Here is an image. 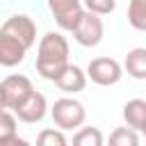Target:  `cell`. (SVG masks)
Masks as SVG:
<instances>
[{
	"label": "cell",
	"instance_id": "obj_1",
	"mask_svg": "<svg viewBox=\"0 0 146 146\" xmlns=\"http://www.w3.org/2000/svg\"><path fill=\"white\" fill-rule=\"evenodd\" d=\"M66 64H68V41L59 32L43 34L36 50V71L41 73V78L55 80Z\"/></svg>",
	"mask_w": 146,
	"mask_h": 146
},
{
	"label": "cell",
	"instance_id": "obj_2",
	"mask_svg": "<svg viewBox=\"0 0 146 146\" xmlns=\"http://www.w3.org/2000/svg\"><path fill=\"white\" fill-rule=\"evenodd\" d=\"M52 121L59 130H73V128H80L87 119V112H84V105L75 98H59L55 100L52 110Z\"/></svg>",
	"mask_w": 146,
	"mask_h": 146
},
{
	"label": "cell",
	"instance_id": "obj_3",
	"mask_svg": "<svg viewBox=\"0 0 146 146\" xmlns=\"http://www.w3.org/2000/svg\"><path fill=\"white\" fill-rule=\"evenodd\" d=\"M71 32H73V36L80 46H84V48L98 46L103 41V21L94 11H82L80 21L75 23V27Z\"/></svg>",
	"mask_w": 146,
	"mask_h": 146
},
{
	"label": "cell",
	"instance_id": "obj_4",
	"mask_svg": "<svg viewBox=\"0 0 146 146\" xmlns=\"http://www.w3.org/2000/svg\"><path fill=\"white\" fill-rule=\"evenodd\" d=\"M87 75L91 78V82H96L100 87H112V84H116L121 80L123 73H121V66H119L116 59H112V57H96V59L89 62Z\"/></svg>",
	"mask_w": 146,
	"mask_h": 146
},
{
	"label": "cell",
	"instance_id": "obj_5",
	"mask_svg": "<svg viewBox=\"0 0 146 146\" xmlns=\"http://www.w3.org/2000/svg\"><path fill=\"white\" fill-rule=\"evenodd\" d=\"M32 91H34V87H32L30 78H25V75H7L0 82V94L9 110H16Z\"/></svg>",
	"mask_w": 146,
	"mask_h": 146
},
{
	"label": "cell",
	"instance_id": "obj_6",
	"mask_svg": "<svg viewBox=\"0 0 146 146\" xmlns=\"http://www.w3.org/2000/svg\"><path fill=\"white\" fill-rule=\"evenodd\" d=\"M48 9L55 16V23L68 32L75 27V23L80 21V16L84 11L80 0H48Z\"/></svg>",
	"mask_w": 146,
	"mask_h": 146
},
{
	"label": "cell",
	"instance_id": "obj_7",
	"mask_svg": "<svg viewBox=\"0 0 146 146\" xmlns=\"http://www.w3.org/2000/svg\"><path fill=\"white\" fill-rule=\"evenodd\" d=\"M2 32L9 34V36H14L16 41H21L25 48L34 46V41H36V25L25 14H16V16L7 18L5 25H2Z\"/></svg>",
	"mask_w": 146,
	"mask_h": 146
},
{
	"label": "cell",
	"instance_id": "obj_8",
	"mask_svg": "<svg viewBox=\"0 0 146 146\" xmlns=\"http://www.w3.org/2000/svg\"><path fill=\"white\" fill-rule=\"evenodd\" d=\"M46 110H48V105H46V96L43 94H36V91H32L14 112H16V116L23 121V123H39L43 116H46Z\"/></svg>",
	"mask_w": 146,
	"mask_h": 146
},
{
	"label": "cell",
	"instance_id": "obj_9",
	"mask_svg": "<svg viewBox=\"0 0 146 146\" xmlns=\"http://www.w3.org/2000/svg\"><path fill=\"white\" fill-rule=\"evenodd\" d=\"M52 82L66 94H78V91H82L87 87V73L75 64H66Z\"/></svg>",
	"mask_w": 146,
	"mask_h": 146
},
{
	"label": "cell",
	"instance_id": "obj_10",
	"mask_svg": "<svg viewBox=\"0 0 146 146\" xmlns=\"http://www.w3.org/2000/svg\"><path fill=\"white\" fill-rule=\"evenodd\" d=\"M25 52H27V48L21 41H16L14 36H9V34L2 32V36H0V64L2 66H16V64H21L25 59Z\"/></svg>",
	"mask_w": 146,
	"mask_h": 146
},
{
	"label": "cell",
	"instance_id": "obj_11",
	"mask_svg": "<svg viewBox=\"0 0 146 146\" xmlns=\"http://www.w3.org/2000/svg\"><path fill=\"white\" fill-rule=\"evenodd\" d=\"M123 119L128 123V128L141 132L146 128V100L141 98H132L123 105Z\"/></svg>",
	"mask_w": 146,
	"mask_h": 146
},
{
	"label": "cell",
	"instance_id": "obj_12",
	"mask_svg": "<svg viewBox=\"0 0 146 146\" xmlns=\"http://www.w3.org/2000/svg\"><path fill=\"white\" fill-rule=\"evenodd\" d=\"M11 144H25V141L16 132V119L9 112L0 110V146H11Z\"/></svg>",
	"mask_w": 146,
	"mask_h": 146
},
{
	"label": "cell",
	"instance_id": "obj_13",
	"mask_svg": "<svg viewBox=\"0 0 146 146\" xmlns=\"http://www.w3.org/2000/svg\"><path fill=\"white\" fill-rule=\"evenodd\" d=\"M125 68L132 78L144 80L146 78V48H132L125 55Z\"/></svg>",
	"mask_w": 146,
	"mask_h": 146
},
{
	"label": "cell",
	"instance_id": "obj_14",
	"mask_svg": "<svg viewBox=\"0 0 146 146\" xmlns=\"http://www.w3.org/2000/svg\"><path fill=\"white\" fill-rule=\"evenodd\" d=\"M128 23L139 32L146 30V0H130V5H128Z\"/></svg>",
	"mask_w": 146,
	"mask_h": 146
},
{
	"label": "cell",
	"instance_id": "obj_15",
	"mask_svg": "<svg viewBox=\"0 0 146 146\" xmlns=\"http://www.w3.org/2000/svg\"><path fill=\"white\" fill-rule=\"evenodd\" d=\"M110 144L112 146H137L139 144L137 130H132V128H116L110 135Z\"/></svg>",
	"mask_w": 146,
	"mask_h": 146
},
{
	"label": "cell",
	"instance_id": "obj_16",
	"mask_svg": "<svg viewBox=\"0 0 146 146\" xmlns=\"http://www.w3.org/2000/svg\"><path fill=\"white\" fill-rule=\"evenodd\" d=\"M73 144H78V146H103V135H100L98 128H82L73 137Z\"/></svg>",
	"mask_w": 146,
	"mask_h": 146
},
{
	"label": "cell",
	"instance_id": "obj_17",
	"mask_svg": "<svg viewBox=\"0 0 146 146\" xmlns=\"http://www.w3.org/2000/svg\"><path fill=\"white\" fill-rule=\"evenodd\" d=\"M39 146H66V137L62 135V130H43L36 137Z\"/></svg>",
	"mask_w": 146,
	"mask_h": 146
},
{
	"label": "cell",
	"instance_id": "obj_18",
	"mask_svg": "<svg viewBox=\"0 0 146 146\" xmlns=\"http://www.w3.org/2000/svg\"><path fill=\"white\" fill-rule=\"evenodd\" d=\"M84 7H87V11L105 16V14H112L116 9V0H84Z\"/></svg>",
	"mask_w": 146,
	"mask_h": 146
},
{
	"label": "cell",
	"instance_id": "obj_19",
	"mask_svg": "<svg viewBox=\"0 0 146 146\" xmlns=\"http://www.w3.org/2000/svg\"><path fill=\"white\" fill-rule=\"evenodd\" d=\"M0 110H7V105H5V98H2V94H0Z\"/></svg>",
	"mask_w": 146,
	"mask_h": 146
},
{
	"label": "cell",
	"instance_id": "obj_20",
	"mask_svg": "<svg viewBox=\"0 0 146 146\" xmlns=\"http://www.w3.org/2000/svg\"><path fill=\"white\" fill-rule=\"evenodd\" d=\"M0 36H2V30H0Z\"/></svg>",
	"mask_w": 146,
	"mask_h": 146
}]
</instances>
